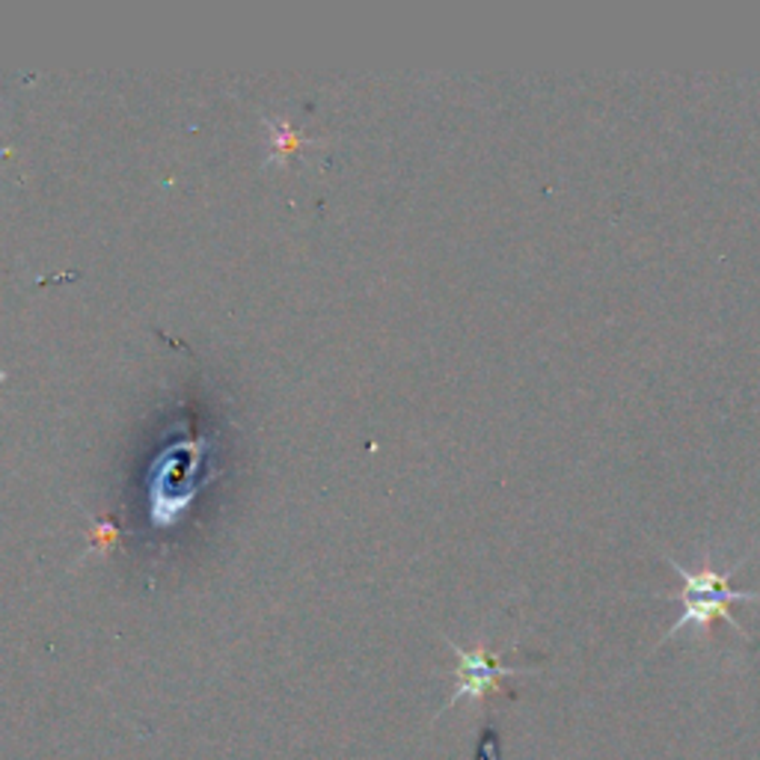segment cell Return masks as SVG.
I'll return each instance as SVG.
<instances>
[{"instance_id": "6da1fadb", "label": "cell", "mask_w": 760, "mask_h": 760, "mask_svg": "<svg viewBox=\"0 0 760 760\" xmlns=\"http://www.w3.org/2000/svg\"><path fill=\"white\" fill-rule=\"evenodd\" d=\"M746 559H749V556L737 559V564H731L728 570H713V564H710V552H707L704 561H701V570H687L683 564H678V559L666 556L669 568L678 573V580H683V591H680L683 612H680L678 621L671 624V630H666L660 644H666L671 636H678L680 630H687V627H698V630H704L707 633L716 618H724L737 633L749 636L740 624H737V618H731V603H737V600H760V591L731 589V577L746 564ZM660 644H657V648H660Z\"/></svg>"}, {"instance_id": "7a4b0ae2", "label": "cell", "mask_w": 760, "mask_h": 760, "mask_svg": "<svg viewBox=\"0 0 760 760\" xmlns=\"http://www.w3.org/2000/svg\"><path fill=\"white\" fill-rule=\"evenodd\" d=\"M449 648L458 657V666H454V692L452 698L446 701V710H452L454 704H461L463 698L472 701V704H481L484 698H490L493 692H499V683L506 678H517V674H534V666H502L497 653H490L488 648H476V651H467L452 639H446Z\"/></svg>"}, {"instance_id": "3957f363", "label": "cell", "mask_w": 760, "mask_h": 760, "mask_svg": "<svg viewBox=\"0 0 760 760\" xmlns=\"http://www.w3.org/2000/svg\"><path fill=\"white\" fill-rule=\"evenodd\" d=\"M264 126L271 131V154H268V161H289L291 154H298L303 146L312 143L303 131L289 126L286 119L264 117Z\"/></svg>"}, {"instance_id": "277c9868", "label": "cell", "mask_w": 760, "mask_h": 760, "mask_svg": "<svg viewBox=\"0 0 760 760\" xmlns=\"http://www.w3.org/2000/svg\"><path fill=\"white\" fill-rule=\"evenodd\" d=\"M472 760H502V740L493 724H484L476 742V758Z\"/></svg>"}, {"instance_id": "5b68a950", "label": "cell", "mask_w": 760, "mask_h": 760, "mask_svg": "<svg viewBox=\"0 0 760 760\" xmlns=\"http://www.w3.org/2000/svg\"><path fill=\"white\" fill-rule=\"evenodd\" d=\"M113 541H117V526L96 523V532H92V550H110V543Z\"/></svg>"}]
</instances>
